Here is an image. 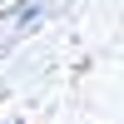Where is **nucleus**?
<instances>
[{"label": "nucleus", "mask_w": 124, "mask_h": 124, "mask_svg": "<svg viewBox=\"0 0 124 124\" xmlns=\"http://www.w3.org/2000/svg\"><path fill=\"white\" fill-rule=\"evenodd\" d=\"M10 20H15V25H30V20H40V0H25V5H15V10H10Z\"/></svg>", "instance_id": "f257e3e1"}]
</instances>
